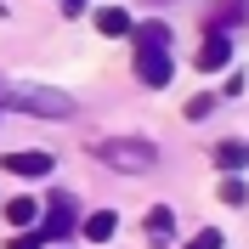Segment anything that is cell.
<instances>
[{
	"label": "cell",
	"mask_w": 249,
	"mask_h": 249,
	"mask_svg": "<svg viewBox=\"0 0 249 249\" xmlns=\"http://www.w3.org/2000/svg\"><path fill=\"white\" fill-rule=\"evenodd\" d=\"M215 164H221V170H244V164H249V147H244V142H221V147H215Z\"/></svg>",
	"instance_id": "cell-9"
},
{
	"label": "cell",
	"mask_w": 249,
	"mask_h": 249,
	"mask_svg": "<svg viewBox=\"0 0 249 249\" xmlns=\"http://www.w3.org/2000/svg\"><path fill=\"white\" fill-rule=\"evenodd\" d=\"M170 227H176V215L164 210V204H153V210H147V232H153V238H164Z\"/></svg>",
	"instance_id": "cell-12"
},
{
	"label": "cell",
	"mask_w": 249,
	"mask_h": 249,
	"mask_svg": "<svg viewBox=\"0 0 249 249\" xmlns=\"http://www.w3.org/2000/svg\"><path fill=\"white\" fill-rule=\"evenodd\" d=\"M221 198H227V204H244L249 193H244V181H238V176H227V181H221Z\"/></svg>",
	"instance_id": "cell-13"
},
{
	"label": "cell",
	"mask_w": 249,
	"mask_h": 249,
	"mask_svg": "<svg viewBox=\"0 0 249 249\" xmlns=\"http://www.w3.org/2000/svg\"><path fill=\"white\" fill-rule=\"evenodd\" d=\"M34 215H40L34 198H12V204H6V221H12V227H34Z\"/></svg>",
	"instance_id": "cell-11"
},
{
	"label": "cell",
	"mask_w": 249,
	"mask_h": 249,
	"mask_svg": "<svg viewBox=\"0 0 249 249\" xmlns=\"http://www.w3.org/2000/svg\"><path fill=\"white\" fill-rule=\"evenodd\" d=\"M6 170L12 176H51V153L29 147V153H6Z\"/></svg>",
	"instance_id": "cell-6"
},
{
	"label": "cell",
	"mask_w": 249,
	"mask_h": 249,
	"mask_svg": "<svg viewBox=\"0 0 249 249\" xmlns=\"http://www.w3.org/2000/svg\"><path fill=\"white\" fill-rule=\"evenodd\" d=\"M74 227H79L74 221V198H68V193H51V210H46V227H40V232L46 238H68Z\"/></svg>",
	"instance_id": "cell-4"
},
{
	"label": "cell",
	"mask_w": 249,
	"mask_h": 249,
	"mask_svg": "<svg viewBox=\"0 0 249 249\" xmlns=\"http://www.w3.org/2000/svg\"><path fill=\"white\" fill-rule=\"evenodd\" d=\"M6 102L23 108V113H40V119H68L74 113V96L51 91V85H17V91H6Z\"/></svg>",
	"instance_id": "cell-2"
},
{
	"label": "cell",
	"mask_w": 249,
	"mask_h": 249,
	"mask_svg": "<svg viewBox=\"0 0 249 249\" xmlns=\"http://www.w3.org/2000/svg\"><path fill=\"white\" fill-rule=\"evenodd\" d=\"M238 17H244V0H221L215 12H210V29H221V34H227V29L238 23Z\"/></svg>",
	"instance_id": "cell-10"
},
{
	"label": "cell",
	"mask_w": 249,
	"mask_h": 249,
	"mask_svg": "<svg viewBox=\"0 0 249 249\" xmlns=\"http://www.w3.org/2000/svg\"><path fill=\"white\" fill-rule=\"evenodd\" d=\"M62 12H68V17H79V12H85V0H62Z\"/></svg>",
	"instance_id": "cell-17"
},
{
	"label": "cell",
	"mask_w": 249,
	"mask_h": 249,
	"mask_svg": "<svg viewBox=\"0 0 249 249\" xmlns=\"http://www.w3.org/2000/svg\"><path fill=\"white\" fill-rule=\"evenodd\" d=\"M96 159L102 164H113V170H153V142H142V136H108L102 147H96Z\"/></svg>",
	"instance_id": "cell-3"
},
{
	"label": "cell",
	"mask_w": 249,
	"mask_h": 249,
	"mask_svg": "<svg viewBox=\"0 0 249 249\" xmlns=\"http://www.w3.org/2000/svg\"><path fill=\"white\" fill-rule=\"evenodd\" d=\"M210 108H215V96H193V102H187V119H204Z\"/></svg>",
	"instance_id": "cell-16"
},
{
	"label": "cell",
	"mask_w": 249,
	"mask_h": 249,
	"mask_svg": "<svg viewBox=\"0 0 249 249\" xmlns=\"http://www.w3.org/2000/svg\"><path fill=\"white\" fill-rule=\"evenodd\" d=\"M136 79L142 85H153V91H164L176 74V62H170V23H136Z\"/></svg>",
	"instance_id": "cell-1"
},
{
	"label": "cell",
	"mask_w": 249,
	"mask_h": 249,
	"mask_svg": "<svg viewBox=\"0 0 249 249\" xmlns=\"http://www.w3.org/2000/svg\"><path fill=\"white\" fill-rule=\"evenodd\" d=\"M221 244H227V238H221V232H215V227H204V232H198V238H193V244H187V249H221Z\"/></svg>",
	"instance_id": "cell-14"
},
{
	"label": "cell",
	"mask_w": 249,
	"mask_h": 249,
	"mask_svg": "<svg viewBox=\"0 0 249 249\" xmlns=\"http://www.w3.org/2000/svg\"><path fill=\"white\" fill-rule=\"evenodd\" d=\"M46 244H51L46 232H17V238H12V249H46Z\"/></svg>",
	"instance_id": "cell-15"
},
{
	"label": "cell",
	"mask_w": 249,
	"mask_h": 249,
	"mask_svg": "<svg viewBox=\"0 0 249 249\" xmlns=\"http://www.w3.org/2000/svg\"><path fill=\"white\" fill-rule=\"evenodd\" d=\"M227 62H232V40H227L221 29H210V40L198 46V68H204V74H221Z\"/></svg>",
	"instance_id": "cell-5"
},
{
	"label": "cell",
	"mask_w": 249,
	"mask_h": 249,
	"mask_svg": "<svg viewBox=\"0 0 249 249\" xmlns=\"http://www.w3.org/2000/svg\"><path fill=\"white\" fill-rule=\"evenodd\" d=\"M79 232L91 238V244H108V238L119 232V215H113V210H96V215H85V221H79Z\"/></svg>",
	"instance_id": "cell-7"
},
{
	"label": "cell",
	"mask_w": 249,
	"mask_h": 249,
	"mask_svg": "<svg viewBox=\"0 0 249 249\" xmlns=\"http://www.w3.org/2000/svg\"><path fill=\"white\" fill-rule=\"evenodd\" d=\"M96 29L119 40V34H136V23H130V12H119V6H102V12H96Z\"/></svg>",
	"instance_id": "cell-8"
}]
</instances>
